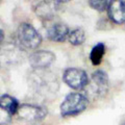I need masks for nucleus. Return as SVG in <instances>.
Segmentation results:
<instances>
[{
	"instance_id": "6",
	"label": "nucleus",
	"mask_w": 125,
	"mask_h": 125,
	"mask_svg": "<svg viewBox=\"0 0 125 125\" xmlns=\"http://www.w3.org/2000/svg\"><path fill=\"white\" fill-rule=\"evenodd\" d=\"M55 60V54L49 50H38L29 56V64L34 70L48 68Z\"/></svg>"
},
{
	"instance_id": "4",
	"label": "nucleus",
	"mask_w": 125,
	"mask_h": 125,
	"mask_svg": "<svg viewBox=\"0 0 125 125\" xmlns=\"http://www.w3.org/2000/svg\"><path fill=\"white\" fill-rule=\"evenodd\" d=\"M62 80L68 87L74 90H81L89 83V76L79 68H68L64 71Z\"/></svg>"
},
{
	"instance_id": "11",
	"label": "nucleus",
	"mask_w": 125,
	"mask_h": 125,
	"mask_svg": "<svg viewBox=\"0 0 125 125\" xmlns=\"http://www.w3.org/2000/svg\"><path fill=\"white\" fill-rule=\"evenodd\" d=\"M92 79L97 84V91L98 93L104 94L107 91L108 88V76L107 73L104 72L103 70H96L92 74Z\"/></svg>"
},
{
	"instance_id": "13",
	"label": "nucleus",
	"mask_w": 125,
	"mask_h": 125,
	"mask_svg": "<svg viewBox=\"0 0 125 125\" xmlns=\"http://www.w3.org/2000/svg\"><path fill=\"white\" fill-rule=\"evenodd\" d=\"M69 42L74 46H79L81 45L85 40V32L83 28H75L70 31L69 37H68Z\"/></svg>"
},
{
	"instance_id": "3",
	"label": "nucleus",
	"mask_w": 125,
	"mask_h": 125,
	"mask_svg": "<svg viewBox=\"0 0 125 125\" xmlns=\"http://www.w3.org/2000/svg\"><path fill=\"white\" fill-rule=\"evenodd\" d=\"M17 38L20 45L26 49H37L42 43V37L29 23H21L17 30Z\"/></svg>"
},
{
	"instance_id": "16",
	"label": "nucleus",
	"mask_w": 125,
	"mask_h": 125,
	"mask_svg": "<svg viewBox=\"0 0 125 125\" xmlns=\"http://www.w3.org/2000/svg\"><path fill=\"white\" fill-rule=\"evenodd\" d=\"M121 125H125V121H124V122H123L122 124H121Z\"/></svg>"
},
{
	"instance_id": "10",
	"label": "nucleus",
	"mask_w": 125,
	"mask_h": 125,
	"mask_svg": "<svg viewBox=\"0 0 125 125\" xmlns=\"http://www.w3.org/2000/svg\"><path fill=\"white\" fill-rule=\"evenodd\" d=\"M0 107H1V111H4L9 116L13 117L18 113L20 104L15 97L9 94H4L0 97Z\"/></svg>"
},
{
	"instance_id": "9",
	"label": "nucleus",
	"mask_w": 125,
	"mask_h": 125,
	"mask_svg": "<svg viewBox=\"0 0 125 125\" xmlns=\"http://www.w3.org/2000/svg\"><path fill=\"white\" fill-rule=\"evenodd\" d=\"M69 27L62 23H55L47 29V38L53 42H64L69 37Z\"/></svg>"
},
{
	"instance_id": "1",
	"label": "nucleus",
	"mask_w": 125,
	"mask_h": 125,
	"mask_svg": "<svg viewBox=\"0 0 125 125\" xmlns=\"http://www.w3.org/2000/svg\"><path fill=\"white\" fill-rule=\"evenodd\" d=\"M89 105V99L81 93H70L61 104V115L62 118L76 116L83 113Z\"/></svg>"
},
{
	"instance_id": "14",
	"label": "nucleus",
	"mask_w": 125,
	"mask_h": 125,
	"mask_svg": "<svg viewBox=\"0 0 125 125\" xmlns=\"http://www.w3.org/2000/svg\"><path fill=\"white\" fill-rule=\"evenodd\" d=\"M109 3H111L109 0H90L89 5L91 6L92 9L102 13L104 10H107Z\"/></svg>"
},
{
	"instance_id": "15",
	"label": "nucleus",
	"mask_w": 125,
	"mask_h": 125,
	"mask_svg": "<svg viewBox=\"0 0 125 125\" xmlns=\"http://www.w3.org/2000/svg\"><path fill=\"white\" fill-rule=\"evenodd\" d=\"M0 33H1V43H3V38H4V34H3V29H0Z\"/></svg>"
},
{
	"instance_id": "7",
	"label": "nucleus",
	"mask_w": 125,
	"mask_h": 125,
	"mask_svg": "<svg viewBox=\"0 0 125 125\" xmlns=\"http://www.w3.org/2000/svg\"><path fill=\"white\" fill-rule=\"evenodd\" d=\"M62 3V2L60 0L57 1H41L37 4L34 11L41 19L49 20L58 13Z\"/></svg>"
},
{
	"instance_id": "12",
	"label": "nucleus",
	"mask_w": 125,
	"mask_h": 125,
	"mask_svg": "<svg viewBox=\"0 0 125 125\" xmlns=\"http://www.w3.org/2000/svg\"><path fill=\"white\" fill-rule=\"evenodd\" d=\"M105 54V45L104 43H97L92 48L90 53V61L93 66H99L102 62L103 55Z\"/></svg>"
},
{
	"instance_id": "8",
	"label": "nucleus",
	"mask_w": 125,
	"mask_h": 125,
	"mask_svg": "<svg viewBox=\"0 0 125 125\" xmlns=\"http://www.w3.org/2000/svg\"><path fill=\"white\" fill-rule=\"evenodd\" d=\"M106 11L109 21L116 24H122L125 22V0L111 1Z\"/></svg>"
},
{
	"instance_id": "2",
	"label": "nucleus",
	"mask_w": 125,
	"mask_h": 125,
	"mask_svg": "<svg viewBox=\"0 0 125 125\" xmlns=\"http://www.w3.org/2000/svg\"><path fill=\"white\" fill-rule=\"evenodd\" d=\"M50 72H46L44 70H34L30 73L31 85L34 88L37 92L41 94L55 93L58 88L56 78Z\"/></svg>"
},
{
	"instance_id": "5",
	"label": "nucleus",
	"mask_w": 125,
	"mask_h": 125,
	"mask_svg": "<svg viewBox=\"0 0 125 125\" xmlns=\"http://www.w3.org/2000/svg\"><path fill=\"white\" fill-rule=\"evenodd\" d=\"M47 108L41 105L23 103L20 105L18 111V115L21 119L34 122V121H41L47 116Z\"/></svg>"
}]
</instances>
